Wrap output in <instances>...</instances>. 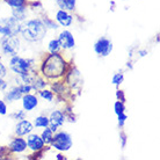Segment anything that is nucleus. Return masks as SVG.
Listing matches in <instances>:
<instances>
[{"label": "nucleus", "mask_w": 160, "mask_h": 160, "mask_svg": "<svg viewBox=\"0 0 160 160\" xmlns=\"http://www.w3.org/2000/svg\"><path fill=\"white\" fill-rule=\"evenodd\" d=\"M41 70L44 77H47L49 79H57L65 73L66 63L64 58L58 55V52H55L45 58Z\"/></svg>", "instance_id": "nucleus-1"}, {"label": "nucleus", "mask_w": 160, "mask_h": 160, "mask_svg": "<svg viewBox=\"0 0 160 160\" xmlns=\"http://www.w3.org/2000/svg\"><path fill=\"white\" fill-rule=\"evenodd\" d=\"M47 27L41 19H32L21 23L20 34L28 42H38L47 35Z\"/></svg>", "instance_id": "nucleus-2"}, {"label": "nucleus", "mask_w": 160, "mask_h": 160, "mask_svg": "<svg viewBox=\"0 0 160 160\" xmlns=\"http://www.w3.org/2000/svg\"><path fill=\"white\" fill-rule=\"evenodd\" d=\"M21 48L20 40L16 37V35L12 36H2L0 38V49L6 56H15L19 53Z\"/></svg>", "instance_id": "nucleus-3"}, {"label": "nucleus", "mask_w": 160, "mask_h": 160, "mask_svg": "<svg viewBox=\"0 0 160 160\" xmlns=\"http://www.w3.org/2000/svg\"><path fill=\"white\" fill-rule=\"evenodd\" d=\"M32 63H34L32 59H26V58H22V57L15 55L9 60V68L18 76H24V74H28L30 72V68H32Z\"/></svg>", "instance_id": "nucleus-4"}, {"label": "nucleus", "mask_w": 160, "mask_h": 160, "mask_svg": "<svg viewBox=\"0 0 160 160\" xmlns=\"http://www.w3.org/2000/svg\"><path fill=\"white\" fill-rule=\"evenodd\" d=\"M21 22L16 20L15 18H2L0 19V34L4 36H12L20 34Z\"/></svg>", "instance_id": "nucleus-5"}, {"label": "nucleus", "mask_w": 160, "mask_h": 160, "mask_svg": "<svg viewBox=\"0 0 160 160\" xmlns=\"http://www.w3.org/2000/svg\"><path fill=\"white\" fill-rule=\"evenodd\" d=\"M50 144L52 145V148H55L58 151H68L73 144L72 137L68 132L59 131L56 135H53Z\"/></svg>", "instance_id": "nucleus-6"}, {"label": "nucleus", "mask_w": 160, "mask_h": 160, "mask_svg": "<svg viewBox=\"0 0 160 160\" xmlns=\"http://www.w3.org/2000/svg\"><path fill=\"white\" fill-rule=\"evenodd\" d=\"M94 51L98 56L100 57L109 56L112 51V42L109 38L101 37L94 44Z\"/></svg>", "instance_id": "nucleus-7"}, {"label": "nucleus", "mask_w": 160, "mask_h": 160, "mask_svg": "<svg viewBox=\"0 0 160 160\" xmlns=\"http://www.w3.org/2000/svg\"><path fill=\"white\" fill-rule=\"evenodd\" d=\"M64 122H65L64 114L60 112V110H55L49 116V128L51 129L53 132H56L58 130V128L63 127Z\"/></svg>", "instance_id": "nucleus-8"}, {"label": "nucleus", "mask_w": 160, "mask_h": 160, "mask_svg": "<svg viewBox=\"0 0 160 160\" xmlns=\"http://www.w3.org/2000/svg\"><path fill=\"white\" fill-rule=\"evenodd\" d=\"M58 42L60 44V48L65 50H70L76 47V41L74 37L68 30H63L58 36Z\"/></svg>", "instance_id": "nucleus-9"}, {"label": "nucleus", "mask_w": 160, "mask_h": 160, "mask_svg": "<svg viewBox=\"0 0 160 160\" xmlns=\"http://www.w3.org/2000/svg\"><path fill=\"white\" fill-rule=\"evenodd\" d=\"M27 146H28L32 151H41L44 146V142L41 138V136L36 135V133H29V136L27 137Z\"/></svg>", "instance_id": "nucleus-10"}, {"label": "nucleus", "mask_w": 160, "mask_h": 160, "mask_svg": "<svg viewBox=\"0 0 160 160\" xmlns=\"http://www.w3.org/2000/svg\"><path fill=\"white\" fill-rule=\"evenodd\" d=\"M22 107L26 112H32L34 109L37 107V104H38V100H37V98L35 95H32V94H24L22 95Z\"/></svg>", "instance_id": "nucleus-11"}, {"label": "nucleus", "mask_w": 160, "mask_h": 160, "mask_svg": "<svg viewBox=\"0 0 160 160\" xmlns=\"http://www.w3.org/2000/svg\"><path fill=\"white\" fill-rule=\"evenodd\" d=\"M32 130H34V125L27 120H21L15 127V133L18 136H26V135H29Z\"/></svg>", "instance_id": "nucleus-12"}, {"label": "nucleus", "mask_w": 160, "mask_h": 160, "mask_svg": "<svg viewBox=\"0 0 160 160\" xmlns=\"http://www.w3.org/2000/svg\"><path fill=\"white\" fill-rule=\"evenodd\" d=\"M56 21L63 27H70L73 22V16L70 13H68V11L59 9L56 13Z\"/></svg>", "instance_id": "nucleus-13"}, {"label": "nucleus", "mask_w": 160, "mask_h": 160, "mask_svg": "<svg viewBox=\"0 0 160 160\" xmlns=\"http://www.w3.org/2000/svg\"><path fill=\"white\" fill-rule=\"evenodd\" d=\"M27 148V142L23 138H14L9 144V150L14 153H22Z\"/></svg>", "instance_id": "nucleus-14"}, {"label": "nucleus", "mask_w": 160, "mask_h": 160, "mask_svg": "<svg viewBox=\"0 0 160 160\" xmlns=\"http://www.w3.org/2000/svg\"><path fill=\"white\" fill-rule=\"evenodd\" d=\"M22 95L23 94L21 93L20 88L18 86V87L12 88L9 92H7L5 94V101H7V102H14V101L20 100L21 98H22Z\"/></svg>", "instance_id": "nucleus-15"}, {"label": "nucleus", "mask_w": 160, "mask_h": 160, "mask_svg": "<svg viewBox=\"0 0 160 160\" xmlns=\"http://www.w3.org/2000/svg\"><path fill=\"white\" fill-rule=\"evenodd\" d=\"M12 16L15 18L19 22H23L27 18V7L26 6H20V7H15L12 9Z\"/></svg>", "instance_id": "nucleus-16"}, {"label": "nucleus", "mask_w": 160, "mask_h": 160, "mask_svg": "<svg viewBox=\"0 0 160 160\" xmlns=\"http://www.w3.org/2000/svg\"><path fill=\"white\" fill-rule=\"evenodd\" d=\"M76 4L77 0H57V5L64 11H74Z\"/></svg>", "instance_id": "nucleus-17"}, {"label": "nucleus", "mask_w": 160, "mask_h": 160, "mask_svg": "<svg viewBox=\"0 0 160 160\" xmlns=\"http://www.w3.org/2000/svg\"><path fill=\"white\" fill-rule=\"evenodd\" d=\"M52 137H53V131L49 127H47V128L44 129L42 135H41V138L43 139L44 144H50L52 140Z\"/></svg>", "instance_id": "nucleus-18"}, {"label": "nucleus", "mask_w": 160, "mask_h": 160, "mask_svg": "<svg viewBox=\"0 0 160 160\" xmlns=\"http://www.w3.org/2000/svg\"><path fill=\"white\" fill-rule=\"evenodd\" d=\"M34 125L36 128H47V127H49V117L37 116L34 121Z\"/></svg>", "instance_id": "nucleus-19"}, {"label": "nucleus", "mask_w": 160, "mask_h": 160, "mask_svg": "<svg viewBox=\"0 0 160 160\" xmlns=\"http://www.w3.org/2000/svg\"><path fill=\"white\" fill-rule=\"evenodd\" d=\"M48 49L50 53H55V52H59V50L62 48H60V44L58 42V40H51L48 44Z\"/></svg>", "instance_id": "nucleus-20"}, {"label": "nucleus", "mask_w": 160, "mask_h": 160, "mask_svg": "<svg viewBox=\"0 0 160 160\" xmlns=\"http://www.w3.org/2000/svg\"><path fill=\"white\" fill-rule=\"evenodd\" d=\"M45 85H47V82H45L43 79H41V78H36L35 80L32 79V87L35 88V89H38V91L43 89V88L45 87Z\"/></svg>", "instance_id": "nucleus-21"}, {"label": "nucleus", "mask_w": 160, "mask_h": 160, "mask_svg": "<svg viewBox=\"0 0 160 160\" xmlns=\"http://www.w3.org/2000/svg\"><path fill=\"white\" fill-rule=\"evenodd\" d=\"M40 96L45 101H49L51 102L53 100V93L51 91H48V89H41L40 91Z\"/></svg>", "instance_id": "nucleus-22"}, {"label": "nucleus", "mask_w": 160, "mask_h": 160, "mask_svg": "<svg viewBox=\"0 0 160 160\" xmlns=\"http://www.w3.org/2000/svg\"><path fill=\"white\" fill-rule=\"evenodd\" d=\"M6 4L12 8L20 7V6H24L26 5V0H5Z\"/></svg>", "instance_id": "nucleus-23"}, {"label": "nucleus", "mask_w": 160, "mask_h": 160, "mask_svg": "<svg viewBox=\"0 0 160 160\" xmlns=\"http://www.w3.org/2000/svg\"><path fill=\"white\" fill-rule=\"evenodd\" d=\"M43 23H44V26L47 27V29L48 28H50V29H58L59 27H58V24L57 23H55V21H52L51 19H49V18H45V19H43Z\"/></svg>", "instance_id": "nucleus-24"}, {"label": "nucleus", "mask_w": 160, "mask_h": 160, "mask_svg": "<svg viewBox=\"0 0 160 160\" xmlns=\"http://www.w3.org/2000/svg\"><path fill=\"white\" fill-rule=\"evenodd\" d=\"M114 110H115V112H116L117 115H120V114H122V112H124V110H125V107H124V103L123 101H116L115 102V104H114Z\"/></svg>", "instance_id": "nucleus-25"}, {"label": "nucleus", "mask_w": 160, "mask_h": 160, "mask_svg": "<svg viewBox=\"0 0 160 160\" xmlns=\"http://www.w3.org/2000/svg\"><path fill=\"white\" fill-rule=\"evenodd\" d=\"M123 80H124L123 73H116V74H114V77H112V82L114 85L118 86V85H121L122 82H123Z\"/></svg>", "instance_id": "nucleus-26"}, {"label": "nucleus", "mask_w": 160, "mask_h": 160, "mask_svg": "<svg viewBox=\"0 0 160 160\" xmlns=\"http://www.w3.org/2000/svg\"><path fill=\"white\" fill-rule=\"evenodd\" d=\"M19 88H20V91L22 94H28V93H30V91L32 89V85H29V84H22L19 86Z\"/></svg>", "instance_id": "nucleus-27"}, {"label": "nucleus", "mask_w": 160, "mask_h": 160, "mask_svg": "<svg viewBox=\"0 0 160 160\" xmlns=\"http://www.w3.org/2000/svg\"><path fill=\"white\" fill-rule=\"evenodd\" d=\"M13 117L15 118V120H24V117H26V110H18V112L13 115Z\"/></svg>", "instance_id": "nucleus-28"}, {"label": "nucleus", "mask_w": 160, "mask_h": 160, "mask_svg": "<svg viewBox=\"0 0 160 160\" xmlns=\"http://www.w3.org/2000/svg\"><path fill=\"white\" fill-rule=\"evenodd\" d=\"M7 114V104L4 100H0V115Z\"/></svg>", "instance_id": "nucleus-29"}, {"label": "nucleus", "mask_w": 160, "mask_h": 160, "mask_svg": "<svg viewBox=\"0 0 160 160\" xmlns=\"http://www.w3.org/2000/svg\"><path fill=\"white\" fill-rule=\"evenodd\" d=\"M117 117H118V125H120V127H123L124 123H125V121L128 120V116H127L124 112H122L120 115H117Z\"/></svg>", "instance_id": "nucleus-30"}, {"label": "nucleus", "mask_w": 160, "mask_h": 160, "mask_svg": "<svg viewBox=\"0 0 160 160\" xmlns=\"http://www.w3.org/2000/svg\"><path fill=\"white\" fill-rule=\"evenodd\" d=\"M7 74V70H6V66H5L1 62H0V78H5Z\"/></svg>", "instance_id": "nucleus-31"}, {"label": "nucleus", "mask_w": 160, "mask_h": 160, "mask_svg": "<svg viewBox=\"0 0 160 160\" xmlns=\"http://www.w3.org/2000/svg\"><path fill=\"white\" fill-rule=\"evenodd\" d=\"M8 84L4 80V78H0V93H2L7 88Z\"/></svg>", "instance_id": "nucleus-32"}, {"label": "nucleus", "mask_w": 160, "mask_h": 160, "mask_svg": "<svg viewBox=\"0 0 160 160\" xmlns=\"http://www.w3.org/2000/svg\"><path fill=\"white\" fill-rule=\"evenodd\" d=\"M139 53H140V57H143V56H145V55H146V53H148V51H139Z\"/></svg>", "instance_id": "nucleus-33"}, {"label": "nucleus", "mask_w": 160, "mask_h": 160, "mask_svg": "<svg viewBox=\"0 0 160 160\" xmlns=\"http://www.w3.org/2000/svg\"><path fill=\"white\" fill-rule=\"evenodd\" d=\"M57 159H58V160H63V159H65V158L62 156V154H58V156H57Z\"/></svg>", "instance_id": "nucleus-34"}]
</instances>
